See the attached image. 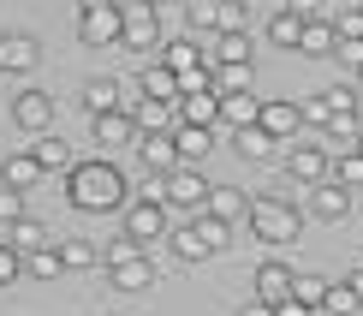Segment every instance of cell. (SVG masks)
<instances>
[{
  "label": "cell",
  "mask_w": 363,
  "mask_h": 316,
  "mask_svg": "<svg viewBox=\"0 0 363 316\" xmlns=\"http://www.w3.org/2000/svg\"><path fill=\"white\" fill-rule=\"evenodd\" d=\"M304 191H310V215H322V221L352 215V185H340V179H322V185H304Z\"/></svg>",
  "instance_id": "12"
},
{
  "label": "cell",
  "mask_w": 363,
  "mask_h": 316,
  "mask_svg": "<svg viewBox=\"0 0 363 316\" xmlns=\"http://www.w3.org/2000/svg\"><path fill=\"white\" fill-rule=\"evenodd\" d=\"M119 36H125V6H101L78 18V42H89V48H119Z\"/></svg>",
  "instance_id": "7"
},
{
  "label": "cell",
  "mask_w": 363,
  "mask_h": 316,
  "mask_svg": "<svg viewBox=\"0 0 363 316\" xmlns=\"http://www.w3.org/2000/svg\"><path fill=\"white\" fill-rule=\"evenodd\" d=\"M119 48H161V6L155 0H125V36H119Z\"/></svg>",
  "instance_id": "3"
},
{
  "label": "cell",
  "mask_w": 363,
  "mask_h": 316,
  "mask_svg": "<svg viewBox=\"0 0 363 316\" xmlns=\"http://www.w3.org/2000/svg\"><path fill=\"white\" fill-rule=\"evenodd\" d=\"M36 60H42V48H36V36H18V30H6L0 36V72H36Z\"/></svg>",
  "instance_id": "14"
},
{
  "label": "cell",
  "mask_w": 363,
  "mask_h": 316,
  "mask_svg": "<svg viewBox=\"0 0 363 316\" xmlns=\"http://www.w3.org/2000/svg\"><path fill=\"white\" fill-rule=\"evenodd\" d=\"M167 239H173V257H179V263H208V257H215V245L196 233V221H191V227H173Z\"/></svg>",
  "instance_id": "29"
},
{
  "label": "cell",
  "mask_w": 363,
  "mask_h": 316,
  "mask_svg": "<svg viewBox=\"0 0 363 316\" xmlns=\"http://www.w3.org/2000/svg\"><path fill=\"white\" fill-rule=\"evenodd\" d=\"M245 227L262 239V245H292V239L304 233V221H298V209L286 197H256L250 215H245Z\"/></svg>",
  "instance_id": "2"
},
{
  "label": "cell",
  "mask_w": 363,
  "mask_h": 316,
  "mask_svg": "<svg viewBox=\"0 0 363 316\" xmlns=\"http://www.w3.org/2000/svg\"><path fill=\"white\" fill-rule=\"evenodd\" d=\"M292 268H286V263H262V268H256V280H250V287H256V298H268V305H280V298H292Z\"/></svg>",
  "instance_id": "21"
},
{
  "label": "cell",
  "mask_w": 363,
  "mask_h": 316,
  "mask_svg": "<svg viewBox=\"0 0 363 316\" xmlns=\"http://www.w3.org/2000/svg\"><path fill=\"white\" fill-rule=\"evenodd\" d=\"M322 102H328V114H357V84H334V89H322Z\"/></svg>",
  "instance_id": "38"
},
{
  "label": "cell",
  "mask_w": 363,
  "mask_h": 316,
  "mask_svg": "<svg viewBox=\"0 0 363 316\" xmlns=\"http://www.w3.org/2000/svg\"><path fill=\"white\" fill-rule=\"evenodd\" d=\"M328 287H334L328 275H315V268H304V275L292 280V298H304V305L315 310V305H328Z\"/></svg>",
  "instance_id": "34"
},
{
  "label": "cell",
  "mask_w": 363,
  "mask_h": 316,
  "mask_svg": "<svg viewBox=\"0 0 363 316\" xmlns=\"http://www.w3.org/2000/svg\"><path fill=\"white\" fill-rule=\"evenodd\" d=\"M18 275H24V257H18V251L6 245V239H0V287H12Z\"/></svg>",
  "instance_id": "42"
},
{
  "label": "cell",
  "mask_w": 363,
  "mask_h": 316,
  "mask_svg": "<svg viewBox=\"0 0 363 316\" xmlns=\"http://www.w3.org/2000/svg\"><path fill=\"white\" fill-rule=\"evenodd\" d=\"M208 215H220V221H245L250 215V197L238 185H208Z\"/></svg>",
  "instance_id": "27"
},
{
  "label": "cell",
  "mask_w": 363,
  "mask_h": 316,
  "mask_svg": "<svg viewBox=\"0 0 363 316\" xmlns=\"http://www.w3.org/2000/svg\"><path fill=\"white\" fill-rule=\"evenodd\" d=\"M215 89L233 96V89H250V66H215Z\"/></svg>",
  "instance_id": "39"
},
{
  "label": "cell",
  "mask_w": 363,
  "mask_h": 316,
  "mask_svg": "<svg viewBox=\"0 0 363 316\" xmlns=\"http://www.w3.org/2000/svg\"><path fill=\"white\" fill-rule=\"evenodd\" d=\"M12 119H18V131H48L54 126V96L48 89H18V102H12Z\"/></svg>",
  "instance_id": "10"
},
{
  "label": "cell",
  "mask_w": 363,
  "mask_h": 316,
  "mask_svg": "<svg viewBox=\"0 0 363 316\" xmlns=\"http://www.w3.org/2000/svg\"><path fill=\"white\" fill-rule=\"evenodd\" d=\"M334 30H340V42H363V6H345L334 18Z\"/></svg>",
  "instance_id": "41"
},
{
  "label": "cell",
  "mask_w": 363,
  "mask_h": 316,
  "mask_svg": "<svg viewBox=\"0 0 363 316\" xmlns=\"http://www.w3.org/2000/svg\"><path fill=\"white\" fill-rule=\"evenodd\" d=\"M286 6H292L298 18H322V12H328V0H286Z\"/></svg>",
  "instance_id": "46"
},
{
  "label": "cell",
  "mask_w": 363,
  "mask_h": 316,
  "mask_svg": "<svg viewBox=\"0 0 363 316\" xmlns=\"http://www.w3.org/2000/svg\"><path fill=\"white\" fill-rule=\"evenodd\" d=\"M24 275H36V280H60V275H66V263H60V251L48 245V251H30V257H24Z\"/></svg>",
  "instance_id": "35"
},
{
  "label": "cell",
  "mask_w": 363,
  "mask_h": 316,
  "mask_svg": "<svg viewBox=\"0 0 363 316\" xmlns=\"http://www.w3.org/2000/svg\"><path fill=\"white\" fill-rule=\"evenodd\" d=\"M220 30H250V6L245 0H220ZM215 30V36H220Z\"/></svg>",
  "instance_id": "40"
},
{
  "label": "cell",
  "mask_w": 363,
  "mask_h": 316,
  "mask_svg": "<svg viewBox=\"0 0 363 316\" xmlns=\"http://www.w3.org/2000/svg\"><path fill=\"white\" fill-rule=\"evenodd\" d=\"M220 119L226 126H256V119H262V96H250V89H233V96H220Z\"/></svg>",
  "instance_id": "25"
},
{
  "label": "cell",
  "mask_w": 363,
  "mask_h": 316,
  "mask_svg": "<svg viewBox=\"0 0 363 316\" xmlns=\"http://www.w3.org/2000/svg\"><path fill=\"white\" fill-rule=\"evenodd\" d=\"M101 6H125V0H78V12H101Z\"/></svg>",
  "instance_id": "50"
},
{
  "label": "cell",
  "mask_w": 363,
  "mask_h": 316,
  "mask_svg": "<svg viewBox=\"0 0 363 316\" xmlns=\"http://www.w3.org/2000/svg\"><path fill=\"white\" fill-rule=\"evenodd\" d=\"M238 316H274V305L268 298H250V305H238Z\"/></svg>",
  "instance_id": "49"
},
{
  "label": "cell",
  "mask_w": 363,
  "mask_h": 316,
  "mask_svg": "<svg viewBox=\"0 0 363 316\" xmlns=\"http://www.w3.org/2000/svg\"><path fill=\"white\" fill-rule=\"evenodd\" d=\"M138 96H125V84L119 78H89L84 84V114L96 119V114H113V108H131Z\"/></svg>",
  "instance_id": "13"
},
{
  "label": "cell",
  "mask_w": 363,
  "mask_h": 316,
  "mask_svg": "<svg viewBox=\"0 0 363 316\" xmlns=\"http://www.w3.org/2000/svg\"><path fill=\"white\" fill-rule=\"evenodd\" d=\"M161 66H167V72H191V66H208V48H196L191 36H173V42H161Z\"/></svg>",
  "instance_id": "26"
},
{
  "label": "cell",
  "mask_w": 363,
  "mask_h": 316,
  "mask_svg": "<svg viewBox=\"0 0 363 316\" xmlns=\"http://www.w3.org/2000/svg\"><path fill=\"white\" fill-rule=\"evenodd\" d=\"M328 179H340V185H352V191H363V149L352 143V149H340L334 156V173Z\"/></svg>",
  "instance_id": "32"
},
{
  "label": "cell",
  "mask_w": 363,
  "mask_h": 316,
  "mask_svg": "<svg viewBox=\"0 0 363 316\" xmlns=\"http://www.w3.org/2000/svg\"><path fill=\"white\" fill-rule=\"evenodd\" d=\"M286 173H292L298 185H322V179L334 173V156H328V143H292L286 149Z\"/></svg>",
  "instance_id": "6"
},
{
  "label": "cell",
  "mask_w": 363,
  "mask_h": 316,
  "mask_svg": "<svg viewBox=\"0 0 363 316\" xmlns=\"http://www.w3.org/2000/svg\"><path fill=\"white\" fill-rule=\"evenodd\" d=\"M131 119H138V131H173V126H179V102H149V96H138V102H131Z\"/></svg>",
  "instance_id": "17"
},
{
  "label": "cell",
  "mask_w": 363,
  "mask_h": 316,
  "mask_svg": "<svg viewBox=\"0 0 363 316\" xmlns=\"http://www.w3.org/2000/svg\"><path fill=\"white\" fill-rule=\"evenodd\" d=\"M185 18H191V30H208L215 36L220 30V0H185Z\"/></svg>",
  "instance_id": "36"
},
{
  "label": "cell",
  "mask_w": 363,
  "mask_h": 316,
  "mask_svg": "<svg viewBox=\"0 0 363 316\" xmlns=\"http://www.w3.org/2000/svg\"><path fill=\"white\" fill-rule=\"evenodd\" d=\"M125 233L138 239L143 251H149V239H167V203H155V197H131V203H125Z\"/></svg>",
  "instance_id": "5"
},
{
  "label": "cell",
  "mask_w": 363,
  "mask_h": 316,
  "mask_svg": "<svg viewBox=\"0 0 363 316\" xmlns=\"http://www.w3.org/2000/svg\"><path fill=\"white\" fill-rule=\"evenodd\" d=\"M54 251H60V263H66V268H96L101 263L89 239H54Z\"/></svg>",
  "instance_id": "33"
},
{
  "label": "cell",
  "mask_w": 363,
  "mask_h": 316,
  "mask_svg": "<svg viewBox=\"0 0 363 316\" xmlns=\"http://www.w3.org/2000/svg\"><path fill=\"white\" fill-rule=\"evenodd\" d=\"M352 293H357V298H363V268H352Z\"/></svg>",
  "instance_id": "51"
},
{
  "label": "cell",
  "mask_w": 363,
  "mask_h": 316,
  "mask_svg": "<svg viewBox=\"0 0 363 316\" xmlns=\"http://www.w3.org/2000/svg\"><path fill=\"white\" fill-rule=\"evenodd\" d=\"M6 245L18 251V257H30V251H48V245H54V233L42 227V221H30V215H18V221H12V227H6Z\"/></svg>",
  "instance_id": "23"
},
{
  "label": "cell",
  "mask_w": 363,
  "mask_h": 316,
  "mask_svg": "<svg viewBox=\"0 0 363 316\" xmlns=\"http://www.w3.org/2000/svg\"><path fill=\"white\" fill-rule=\"evenodd\" d=\"M268 42H274V48H298V42H304V18H298L292 6H280L274 18H268Z\"/></svg>",
  "instance_id": "30"
},
{
  "label": "cell",
  "mask_w": 363,
  "mask_h": 316,
  "mask_svg": "<svg viewBox=\"0 0 363 316\" xmlns=\"http://www.w3.org/2000/svg\"><path fill=\"white\" fill-rule=\"evenodd\" d=\"M108 280H113L119 293H149V287H155V263H149V251L113 257V263H108Z\"/></svg>",
  "instance_id": "8"
},
{
  "label": "cell",
  "mask_w": 363,
  "mask_h": 316,
  "mask_svg": "<svg viewBox=\"0 0 363 316\" xmlns=\"http://www.w3.org/2000/svg\"><path fill=\"white\" fill-rule=\"evenodd\" d=\"M208 66H250V30H220L208 48Z\"/></svg>",
  "instance_id": "18"
},
{
  "label": "cell",
  "mask_w": 363,
  "mask_h": 316,
  "mask_svg": "<svg viewBox=\"0 0 363 316\" xmlns=\"http://www.w3.org/2000/svg\"><path fill=\"white\" fill-rule=\"evenodd\" d=\"M304 119H310V126H328L334 114H328V102H322V96H310V102H304Z\"/></svg>",
  "instance_id": "45"
},
{
  "label": "cell",
  "mask_w": 363,
  "mask_h": 316,
  "mask_svg": "<svg viewBox=\"0 0 363 316\" xmlns=\"http://www.w3.org/2000/svg\"><path fill=\"white\" fill-rule=\"evenodd\" d=\"M179 126H220V89L179 96Z\"/></svg>",
  "instance_id": "19"
},
{
  "label": "cell",
  "mask_w": 363,
  "mask_h": 316,
  "mask_svg": "<svg viewBox=\"0 0 363 316\" xmlns=\"http://www.w3.org/2000/svg\"><path fill=\"white\" fill-rule=\"evenodd\" d=\"M42 179V161L30 156V149H12L6 161H0V185H12V191H30Z\"/></svg>",
  "instance_id": "20"
},
{
  "label": "cell",
  "mask_w": 363,
  "mask_h": 316,
  "mask_svg": "<svg viewBox=\"0 0 363 316\" xmlns=\"http://www.w3.org/2000/svg\"><path fill=\"white\" fill-rule=\"evenodd\" d=\"M173 143H179V161H203L215 149V126H173Z\"/></svg>",
  "instance_id": "28"
},
{
  "label": "cell",
  "mask_w": 363,
  "mask_h": 316,
  "mask_svg": "<svg viewBox=\"0 0 363 316\" xmlns=\"http://www.w3.org/2000/svg\"><path fill=\"white\" fill-rule=\"evenodd\" d=\"M274 316H310V305H304V298H280Z\"/></svg>",
  "instance_id": "48"
},
{
  "label": "cell",
  "mask_w": 363,
  "mask_h": 316,
  "mask_svg": "<svg viewBox=\"0 0 363 316\" xmlns=\"http://www.w3.org/2000/svg\"><path fill=\"white\" fill-rule=\"evenodd\" d=\"M30 156L42 161V173H72V161H78V156H72V143L54 138V131H42V138L30 143Z\"/></svg>",
  "instance_id": "22"
},
{
  "label": "cell",
  "mask_w": 363,
  "mask_h": 316,
  "mask_svg": "<svg viewBox=\"0 0 363 316\" xmlns=\"http://www.w3.org/2000/svg\"><path fill=\"white\" fill-rule=\"evenodd\" d=\"M155 6H161V0H155Z\"/></svg>",
  "instance_id": "54"
},
{
  "label": "cell",
  "mask_w": 363,
  "mask_h": 316,
  "mask_svg": "<svg viewBox=\"0 0 363 316\" xmlns=\"http://www.w3.org/2000/svg\"><path fill=\"white\" fill-rule=\"evenodd\" d=\"M328 310H334V316H357V310H363V298L352 293V280H340V287H328Z\"/></svg>",
  "instance_id": "37"
},
{
  "label": "cell",
  "mask_w": 363,
  "mask_h": 316,
  "mask_svg": "<svg viewBox=\"0 0 363 316\" xmlns=\"http://www.w3.org/2000/svg\"><path fill=\"white\" fill-rule=\"evenodd\" d=\"M233 149L245 161H274L280 156V138H274V131H262V126H238L233 131Z\"/></svg>",
  "instance_id": "16"
},
{
  "label": "cell",
  "mask_w": 363,
  "mask_h": 316,
  "mask_svg": "<svg viewBox=\"0 0 363 316\" xmlns=\"http://www.w3.org/2000/svg\"><path fill=\"white\" fill-rule=\"evenodd\" d=\"M161 197H167L173 209H208V179L191 168V161H179V168L161 179Z\"/></svg>",
  "instance_id": "4"
},
{
  "label": "cell",
  "mask_w": 363,
  "mask_h": 316,
  "mask_svg": "<svg viewBox=\"0 0 363 316\" xmlns=\"http://www.w3.org/2000/svg\"><path fill=\"white\" fill-rule=\"evenodd\" d=\"M334 54H340V60H345V66H352V72L363 66V42H340V48H334Z\"/></svg>",
  "instance_id": "47"
},
{
  "label": "cell",
  "mask_w": 363,
  "mask_h": 316,
  "mask_svg": "<svg viewBox=\"0 0 363 316\" xmlns=\"http://www.w3.org/2000/svg\"><path fill=\"white\" fill-rule=\"evenodd\" d=\"M357 149H363V126H357Z\"/></svg>",
  "instance_id": "52"
},
{
  "label": "cell",
  "mask_w": 363,
  "mask_h": 316,
  "mask_svg": "<svg viewBox=\"0 0 363 316\" xmlns=\"http://www.w3.org/2000/svg\"><path fill=\"white\" fill-rule=\"evenodd\" d=\"M66 197L78 203L84 215H113V209L131 203V185H125V173H119V161L96 156V161H72V173H66Z\"/></svg>",
  "instance_id": "1"
},
{
  "label": "cell",
  "mask_w": 363,
  "mask_h": 316,
  "mask_svg": "<svg viewBox=\"0 0 363 316\" xmlns=\"http://www.w3.org/2000/svg\"><path fill=\"white\" fill-rule=\"evenodd\" d=\"M138 96H149V102H179V72H167L155 60V66H143L138 72Z\"/></svg>",
  "instance_id": "24"
},
{
  "label": "cell",
  "mask_w": 363,
  "mask_h": 316,
  "mask_svg": "<svg viewBox=\"0 0 363 316\" xmlns=\"http://www.w3.org/2000/svg\"><path fill=\"white\" fill-rule=\"evenodd\" d=\"M304 54H334L340 48V30H334V18H304V42H298Z\"/></svg>",
  "instance_id": "31"
},
{
  "label": "cell",
  "mask_w": 363,
  "mask_h": 316,
  "mask_svg": "<svg viewBox=\"0 0 363 316\" xmlns=\"http://www.w3.org/2000/svg\"><path fill=\"white\" fill-rule=\"evenodd\" d=\"M357 84H363V66H357Z\"/></svg>",
  "instance_id": "53"
},
{
  "label": "cell",
  "mask_w": 363,
  "mask_h": 316,
  "mask_svg": "<svg viewBox=\"0 0 363 316\" xmlns=\"http://www.w3.org/2000/svg\"><path fill=\"white\" fill-rule=\"evenodd\" d=\"M89 138H96L101 149H119V143H138V119H131V108L96 114V119H89Z\"/></svg>",
  "instance_id": "11"
},
{
  "label": "cell",
  "mask_w": 363,
  "mask_h": 316,
  "mask_svg": "<svg viewBox=\"0 0 363 316\" xmlns=\"http://www.w3.org/2000/svg\"><path fill=\"white\" fill-rule=\"evenodd\" d=\"M131 149H138V161H143L149 173H161V179L179 168V143H173V131H138V143H131Z\"/></svg>",
  "instance_id": "9"
},
{
  "label": "cell",
  "mask_w": 363,
  "mask_h": 316,
  "mask_svg": "<svg viewBox=\"0 0 363 316\" xmlns=\"http://www.w3.org/2000/svg\"><path fill=\"white\" fill-rule=\"evenodd\" d=\"M262 131H274L280 143H292L298 138V126H304V108L298 102H262V119H256Z\"/></svg>",
  "instance_id": "15"
},
{
  "label": "cell",
  "mask_w": 363,
  "mask_h": 316,
  "mask_svg": "<svg viewBox=\"0 0 363 316\" xmlns=\"http://www.w3.org/2000/svg\"><path fill=\"white\" fill-rule=\"evenodd\" d=\"M328 131H334V138H352V143H357V114H334V119H328Z\"/></svg>",
  "instance_id": "44"
},
{
  "label": "cell",
  "mask_w": 363,
  "mask_h": 316,
  "mask_svg": "<svg viewBox=\"0 0 363 316\" xmlns=\"http://www.w3.org/2000/svg\"><path fill=\"white\" fill-rule=\"evenodd\" d=\"M24 215V191H12V185H0V227H12V221Z\"/></svg>",
  "instance_id": "43"
}]
</instances>
